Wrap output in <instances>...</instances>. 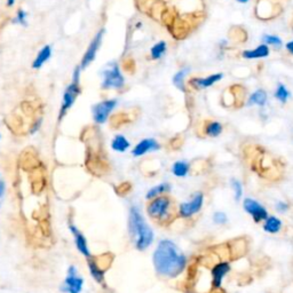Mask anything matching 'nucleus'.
I'll return each instance as SVG.
<instances>
[{"mask_svg":"<svg viewBox=\"0 0 293 293\" xmlns=\"http://www.w3.org/2000/svg\"><path fill=\"white\" fill-rule=\"evenodd\" d=\"M267 93L263 90H258L255 91L252 95L250 96L249 99V105H259L263 106L267 103Z\"/></svg>","mask_w":293,"mask_h":293,"instance_id":"23","label":"nucleus"},{"mask_svg":"<svg viewBox=\"0 0 293 293\" xmlns=\"http://www.w3.org/2000/svg\"><path fill=\"white\" fill-rule=\"evenodd\" d=\"M213 222H215L216 225L223 226L228 222V217L225 212L218 211L215 213V215H213Z\"/></svg>","mask_w":293,"mask_h":293,"instance_id":"29","label":"nucleus"},{"mask_svg":"<svg viewBox=\"0 0 293 293\" xmlns=\"http://www.w3.org/2000/svg\"><path fill=\"white\" fill-rule=\"evenodd\" d=\"M223 78L222 73H215L211 74L206 78H192L189 81V85L194 87L195 90H203V88L211 87L212 85H215L216 83L220 82Z\"/></svg>","mask_w":293,"mask_h":293,"instance_id":"13","label":"nucleus"},{"mask_svg":"<svg viewBox=\"0 0 293 293\" xmlns=\"http://www.w3.org/2000/svg\"><path fill=\"white\" fill-rule=\"evenodd\" d=\"M103 34H104V30L103 29L100 30L96 34V36L94 37V39L91 41L90 46H88L87 50H86L85 54H84V57H83L81 69L87 68L95 60L96 53H97V50H99L100 46H101V43H102V38H103Z\"/></svg>","mask_w":293,"mask_h":293,"instance_id":"10","label":"nucleus"},{"mask_svg":"<svg viewBox=\"0 0 293 293\" xmlns=\"http://www.w3.org/2000/svg\"><path fill=\"white\" fill-rule=\"evenodd\" d=\"M161 149V145L156 139L147 138L143 139L140 142H138V145L133 148L132 155L134 157H141L145 156L149 152H155Z\"/></svg>","mask_w":293,"mask_h":293,"instance_id":"12","label":"nucleus"},{"mask_svg":"<svg viewBox=\"0 0 293 293\" xmlns=\"http://www.w3.org/2000/svg\"><path fill=\"white\" fill-rule=\"evenodd\" d=\"M50 55H52V48H50V46H44V47L39 50V53L37 54L35 61L32 62V68L39 69L43 67L44 63H46L49 60Z\"/></svg>","mask_w":293,"mask_h":293,"instance_id":"17","label":"nucleus"},{"mask_svg":"<svg viewBox=\"0 0 293 293\" xmlns=\"http://www.w3.org/2000/svg\"><path fill=\"white\" fill-rule=\"evenodd\" d=\"M262 225L263 230L268 232V234H278L282 230V227H283V222L281 219H278L277 217L275 216H268V218L266 220H264Z\"/></svg>","mask_w":293,"mask_h":293,"instance_id":"15","label":"nucleus"},{"mask_svg":"<svg viewBox=\"0 0 293 293\" xmlns=\"http://www.w3.org/2000/svg\"><path fill=\"white\" fill-rule=\"evenodd\" d=\"M238 3H242V4H245V3H248L249 0H237Z\"/></svg>","mask_w":293,"mask_h":293,"instance_id":"35","label":"nucleus"},{"mask_svg":"<svg viewBox=\"0 0 293 293\" xmlns=\"http://www.w3.org/2000/svg\"><path fill=\"white\" fill-rule=\"evenodd\" d=\"M286 49L289 50V52H290L291 54H293V40L290 41V43L286 44Z\"/></svg>","mask_w":293,"mask_h":293,"instance_id":"33","label":"nucleus"},{"mask_svg":"<svg viewBox=\"0 0 293 293\" xmlns=\"http://www.w3.org/2000/svg\"><path fill=\"white\" fill-rule=\"evenodd\" d=\"M188 260L174 242L163 239L152 254V264L159 276L176 278L184 272Z\"/></svg>","mask_w":293,"mask_h":293,"instance_id":"1","label":"nucleus"},{"mask_svg":"<svg viewBox=\"0 0 293 293\" xmlns=\"http://www.w3.org/2000/svg\"><path fill=\"white\" fill-rule=\"evenodd\" d=\"M189 69H183V70H180L179 72H176L175 76L173 77V84L174 86L180 90L181 92H185V85H184V77L185 74L188 73Z\"/></svg>","mask_w":293,"mask_h":293,"instance_id":"24","label":"nucleus"},{"mask_svg":"<svg viewBox=\"0 0 293 293\" xmlns=\"http://www.w3.org/2000/svg\"><path fill=\"white\" fill-rule=\"evenodd\" d=\"M205 196L202 192H195L188 202L181 203L178 207V216L182 219H192L202 211Z\"/></svg>","mask_w":293,"mask_h":293,"instance_id":"5","label":"nucleus"},{"mask_svg":"<svg viewBox=\"0 0 293 293\" xmlns=\"http://www.w3.org/2000/svg\"><path fill=\"white\" fill-rule=\"evenodd\" d=\"M88 268H90L91 275L97 283H102L104 281V268H102L94 259L88 260Z\"/></svg>","mask_w":293,"mask_h":293,"instance_id":"20","label":"nucleus"},{"mask_svg":"<svg viewBox=\"0 0 293 293\" xmlns=\"http://www.w3.org/2000/svg\"><path fill=\"white\" fill-rule=\"evenodd\" d=\"M243 208L245 212L252 218V220L255 223H261L268 218V211L266 210L262 204H260L258 201L253 198H245L243 201Z\"/></svg>","mask_w":293,"mask_h":293,"instance_id":"7","label":"nucleus"},{"mask_svg":"<svg viewBox=\"0 0 293 293\" xmlns=\"http://www.w3.org/2000/svg\"><path fill=\"white\" fill-rule=\"evenodd\" d=\"M4 194H5V183L3 180H0V203H2Z\"/></svg>","mask_w":293,"mask_h":293,"instance_id":"32","label":"nucleus"},{"mask_svg":"<svg viewBox=\"0 0 293 293\" xmlns=\"http://www.w3.org/2000/svg\"><path fill=\"white\" fill-rule=\"evenodd\" d=\"M128 232L134 246L138 251H146L155 238L151 227L148 225L140 210L137 206L129 208Z\"/></svg>","mask_w":293,"mask_h":293,"instance_id":"2","label":"nucleus"},{"mask_svg":"<svg viewBox=\"0 0 293 293\" xmlns=\"http://www.w3.org/2000/svg\"><path fill=\"white\" fill-rule=\"evenodd\" d=\"M14 4H15V0H7V6L12 7Z\"/></svg>","mask_w":293,"mask_h":293,"instance_id":"34","label":"nucleus"},{"mask_svg":"<svg viewBox=\"0 0 293 293\" xmlns=\"http://www.w3.org/2000/svg\"><path fill=\"white\" fill-rule=\"evenodd\" d=\"M262 40L266 45H272V46H275V47H281L282 46V40L280 37H277V36L266 35V36H263Z\"/></svg>","mask_w":293,"mask_h":293,"instance_id":"28","label":"nucleus"},{"mask_svg":"<svg viewBox=\"0 0 293 293\" xmlns=\"http://www.w3.org/2000/svg\"><path fill=\"white\" fill-rule=\"evenodd\" d=\"M231 271L230 263L228 261H220L213 266L211 271V280H212V289L218 290L222 286L223 278H225Z\"/></svg>","mask_w":293,"mask_h":293,"instance_id":"11","label":"nucleus"},{"mask_svg":"<svg viewBox=\"0 0 293 293\" xmlns=\"http://www.w3.org/2000/svg\"><path fill=\"white\" fill-rule=\"evenodd\" d=\"M147 215L157 223H169L173 216V201L167 195H162L148 201L147 204Z\"/></svg>","mask_w":293,"mask_h":293,"instance_id":"3","label":"nucleus"},{"mask_svg":"<svg viewBox=\"0 0 293 293\" xmlns=\"http://www.w3.org/2000/svg\"><path fill=\"white\" fill-rule=\"evenodd\" d=\"M222 131H223L222 124L219 122H216V120H208V122L205 123V126H204V133H205V136L210 138L220 137Z\"/></svg>","mask_w":293,"mask_h":293,"instance_id":"19","label":"nucleus"},{"mask_svg":"<svg viewBox=\"0 0 293 293\" xmlns=\"http://www.w3.org/2000/svg\"><path fill=\"white\" fill-rule=\"evenodd\" d=\"M81 67L76 68V70L73 72L72 82L70 85L67 87L66 92L63 94L61 109H60V119H61L64 115L67 114V111L73 105L74 101H76L77 96L81 93V86H79V78H81Z\"/></svg>","mask_w":293,"mask_h":293,"instance_id":"4","label":"nucleus"},{"mask_svg":"<svg viewBox=\"0 0 293 293\" xmlns=\"http://www.w3.org/2000/svg\"><path fill=\"white\" fill-rule=\"evenodd\" d=\"M190 171L189 163L184 161H178L172 165V173L176 178H185Z\"/></svg>","mask_w":293,"mask_h":293,"instance_id":"21","label":"nucleus"},{"mask_svg":"<svg viewBox=\"0 0 293 293\" xmlns=\"http://www.w3.org/2000/svg\"><path fill=\"white\" fill-rule=\"evenodd\" d=\"M70 230L72 232V236L74 238V242H76V246L79 252L85 255V257L87 258H91V252H90V249H88L85 236L82 234V231L79 230L77 227H74L72 225H70Z\"/></svg>","mask_w":293,"mask_h":293,"instance_id":"14","label":"nucleus"},{"mask_svg":"<svg viewBox=\"0 0 293 293\" xmlns=\"http://www.w3.org/2000/svg\"><path fill=\"white\" fill-rule=\"evenodd\" d=\"M170 192H171V184L167 182H163L149 189L146 194V199L147 201H150V199L162 196V195H167V193Z\"/></svg>","mask_w":293,"mask_h":293,"instance_id":"18","label":"nucleus"},{"mask_svg":"<svg viewBox=\"0 0 293 293\" xmlns=\"http://www.w3.org/2000/svg\"><path fill=\"white\" fill-rule=\"evenodd\" d=\"M275 97L278 101H281L282 103H285L287 99L290 97V92L287 91V88L283 85V84H280V85H278L276 88Z\"/></svg>","mask_w":293,"mask_h":293,"instance_id":"27","label":"nucleus"},{"mask_svg":"<svg viewBox=\"0 0 293 293\" xmlns=\"http://www.w3.org/2000/svg\"><path fill=\"white\" fill-rule=\"evenodd\" d=\"M102 76H103L102 88H105V90H119L125 84V79L117 64L109 66L102 72Z\"/></svg>","mask_w":293,"mask_h":293,"instance_id":"6","label":"nucleus"},{"mask_svg":"<svg viewBox=\"0 0 293 293\" xmlns=\"http://www.w3.org/2000/svg\"><path fill=\"white\" fill-rule=\"evenodd\" d=\"M230 185H231V189L232 192H234L235 195V199L237 202H239L242 197H243V184L239 180L237 179H231L230 180Z\"/></svg>","mask_w":293,"mask_h":293,"instance_id":"26","label":"nucleus"},{"mask_svg":"<svg viewBox=\"0 0 293 293\" xmlns=\"http://www.w3.org/2000/svg\"><path fill=\"white\" fill-rule=\"evenodd\" d=\"M166 52V43L165 41H159L151 48V58L153 60H158L163 57V54Z\"/></svg>","mask_w":293,"mask_h":293,"instance_id":"25","label":"nucleus"},{"mask_svg":"<svg viewBox=\"0 0 293 293\" xmlns=\"http://www.w3.org/2000/svg\"><path fill=\"white\" fill-rule=\"evenodd\" d=\"M289 208H290V205L286 202L280 201L275 204V210L278 213H286L287 211H289Z\"/></svg>","mask_w":293,"mask_h":293,"instance_id":"30","label":"nucleus"},{"mask_svg":"<svg viewBox=\"0 0 293 293\" xmlns=\"http://www.w3.org/2000/svg\"><path fill=\"white\" fill-rule=\"evenodd\" d=\"M84 280L79 276L76 267L71 266L69 268L66 280L61 286V291L66 293H81L83 290Z\"/></svg>","mask_w":293,"mask_h":293,"instance_id":"9","label":"nucleus"},{"mask_svg":"<svg viewBox=\"0 0 293 293\" xmlns=\"http://www.w3.org/2000/svg\"><path fill=\"white\" fill-rule=\"evenodd\" d=\"M129 147H131V143L124 136H116L111 141V148L117 152H125L128 150Z\"/></svg>","mask_w":293,"mask_h":293,"instance_id":"22","label":"nucleus"},{"mask_svg":"<svg viewBox=\"0 0 293 293\" xmlns=\"http://www.w3.org/2000/svg\"><path fill=\"white\" fill-rule=\"evenodd\" d=\"M243 58L249 59V60H253V59H263L267 58L269 55V48L268 45L262 44L258 46L255 49H250V50H244L243 52Z\"/></svg>","mask_w":293,"mask_h":293,"instance_id":"16","label":"nucleus"},{"mask_svg":"<svg viewBox=\"0 0 293 293\" xmlns=\"http://www.w3.org/2000/svg\"><path fill=\"white\" fill-rule=\"evenodd\" d=\"M26 13L23 11V9H20V11L17 12V16H16V22L18 23V24H21L23 26H25L26 25Z\"/></svg>","mask_w":293,"mask_h":293,"instance_id":"31","label":"nucleus"},{"mask_svg":"<svg viewBox=\"0 0 293 293\" xmlns=\"http://www.w3.org/2000/svg\"><path fill=\"white\" fill-rule=\"evenodd\" d=\"M116 105H117V100H105L102 101L100 103L95 104L92 108L93 113V119L96 124H104L109 118V115L111 114Z\"/></svg>","mask_w":293,"mask_h":293,"instance_id":"8","label":"nucleus"}]
</instances>
